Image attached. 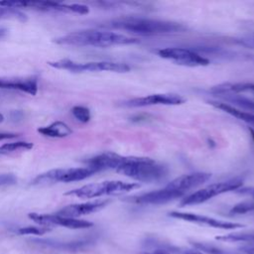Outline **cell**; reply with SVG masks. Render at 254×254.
<instances>
[{
    "instance_id": "obj_1",
    "label": "cell",
    "mask_w": 254,
    "mask_h": 254,
    "mask_svg": "<svg viewBox=\"0 0 254 254\" xmlns=\"http://www.w3.org/2000/svg\"><path fill=\"white\" fill-rule=\"evenodd\" d=\"M58 45L72 47H97L107 48L118 45H130L139 42L136 38L126 35L96 30H82L71 32L54 40Z\"/></svg>"
},
{
    "instance_id": "obj_2",
    "label": "cell",
    "mask_w": 254,
    "mask_h": 254,
    "mask_svg": "<svg viewBox=\"0 0 254 254\" xmlns=\"http://www.w3.org/2000/svg\"><path fill=\"white\" fill-rule=\"evenodd\" d=\"M103 26L143 36L172 34L186 30L184 25L177 22L132 16L113 19Z\"/></svg>"
},
{
    "instance_id": "obj_3",
    "label": "cell",
    "mask_w": 254,
    "mask_h": 254,
    "mask_svg": "<svg viewBox=\"0 0 254 254\" xmlns=\"http://www.w3.org/2000/svg\"><path fill=\"white\" fill-rule=\"evenodd\" d=\"M116 172L138 182L155 183L167 178L169 169L150 158L124 156Z\"/></svg>"
},
{
    "instance_id": "obj_4",
    "label": "cell",
    "mask_w": 254,
    "mask_h": 254,
    "mask_svg": "<svg viewBox=\"0 0 254 254\" xmlns=\"http://www.w3.org/2000/svg\"><path fill=\"white\" fill-rule=\"evenodd\" d=\"M140 188L137 183H126L122 181H106L88 184L80 188L68 190L65 195H73L79 198H94L102 195H118L129 192Z\"/></svg>"
},
{
    "instance_id": "obj_5",
    "label": "cell",
    "mask_w": 254,
    "mask_h": 254,
    "mask_svg": "<svg viewBox=\"0 0 254 254\" xmlns=\"http://www.w3.org/2000/svg\"><path fill=\"white\" fill-rule=\"evenodd\" d=\"M49 65L65 69L71 72H86V71H114V72H127L130 70V66L127 64L116 62H88V63H76L68 59H64L56 62H49Z\"/></svg>"
},
{
    "instance_id": "obj_6",
    "label": "cell",
    "mask_w": 254,
    "mask_h": 254,
    "mask_svg": "<svg viewBox=\"0 0 254 254\" xmlns=\"http://www.w3.org/2000/svg\"><path fill=\"white\" fill-rule=\"evenodd\" d=\"M242 185H243V178H241V177H235V178L229 179L227 181L214 183V184H211L205 188H202L199 190H196V191L185 196L181 200L180 204L182 206L198 204V203L204 202L218 194H221L223 192L236 190L239 188H241Z\"/></svg>"
},
{
    "instance_id": "obj_7",
    "label": "cell",
    "mask_w": 254,
    "mask_h": 254,
    "mask_svg": "<svg viewBox=\"0 0 254 254\" xmlns=\"http://www.w3.org/2000/svg\"><path fill=\"white\" fill-rule=\"evenodd\" d=\"M96 170L93 168L86 166L82 168H70V169H55L50 170L46 173H43L37 176L32 185L34 186H41L47 184H54V183H71L85 180L92 175H94Z\"/></svg>"
},
{
    "instance_id": "obj_8",
    "label": "cell",
    "mask_w": 254,
    "mask_h": 254,
    "mask_svg": "<svg viewBox=\"0 0 254 254\" xmlns=\"http://www.w3.org/2000/svg\"><path fill=\"white\" fill-rule=\"evenodd\" d=\"M158 55L186 66H202L209 64V60L187 48H165L158 51Z\"/></svg>"
},
{
    "instance_id": "obj_9",
    "label": "cell",
    "mask_w": 254,
    "mask_h": 254,
    "mask_svg": "<svg viewBox=\"0 0 254 254\" xmlns=\"http://www.w3.org/2000/svg\"><path fill=\"white\" fill-rule=\"evenodd\" d=\"M29 218L35 221L40 225L45 226H52V225H59L64 226L66 228L71 229H82V228H89L93 225L92 222L77 219V218H69L56 214H40V213H29Z\"/></svg>"
},
{
    "instance_id": "obj_10",
    "label": "cell",
    "mask_w": 254,
    "mask_h": 254,
    "mask_svg": "<svg viewBox=\"0 0 254 254\" xmlns=\"http://www.w3.org/2000/svg\"><path fill=\"white\" fill-rule=\"evenodd\" d=\"M169 215L174 218H177V219H181V220H185V221H189V222H192V223H196V224H200V225H206V226L213 227V228L224 229V230H232V229H237V228H241L244 226L241 223L219 220V219L209 217L206 215L190 213V212L172 211L169 213Z\"/></svg>"
},
{
    "instance_id": "obj_11",
    "label": "cell",
    "mask_w": 254,
    "mask_h": 254,
    "mask_svg": "<svg viewBox=\"0 0 254 254\" xmlns=\"http://www.w3.org/2000/svg\"><path fill=\"white\" fill-rule=\"evenodd\" d=\"M185 102V99L175 93H156L142 97H135L122 102L125 107H145L150 105H179Z\"/></svg>"
},
{
    "instance_id": "obj_12",
    "label": "cell",
    "mask_w": 254,
    "mask_h": 254,
    "mask_svg": "<svg viewBox=\"0 0 254 254\" xmlns=\"http://www.w3.org/2000/svg\"><path fill=\"white\" fill-rule=\"evenodd\" d=\"M32 8L40 11H60L66 13L87 14L89 9L82 4H63L51 1H22V8Z\"/></svg>"
},
{
    "instance_id": "obj_13",
    "label": "cell",
    "mask_w": 254,
    "mask_h": 254,
    "mask_svg": "<svg viewBox=\"0 0 254 254\" xmlns=\"http://www.w3.org/2000/svg\"><path fill=\"white\" fill-rule=\"evenodd\" d=\"M184 192L168 189L167 187L162 190H157L149 192H145L139 195L130 197V201L140 204H162L180 198L184 195Z\"/></svg>"
},
{
    "instance_id": "obj_14",
    "label": "cell",
    "mask_w": 254,
    "mask_h": 254,
    "mask_svg": "<svg viewBox=\"0 0 254 254\" xmlns=\"http://www.w3.org/2000/svg\"><path fill=\"white\" fill-rule=\"evenodd\" d=\"M211 178V174L203 173V172H196L188 175L180 176L173 181H171L166 187L171 190H175L181 192H186L189 190L194 189L202 184L206 183Z\"/></svg>"
},
{
    "instance_id": "obj_15",
    "label": "cell",
    "mask_w": 254,
    "mask_h": 254,
    "mask_svg": "<svg viewBox=\"0 0 254 254\" xmlns=\"http://www.w3.org/2000/svg\"><path fill=\"white\" fill-rule=\"evenodd\" d=\"M109 203L108 199H98L94 201H88L83 203H75V204H69L62 209H60L57 214L64 217L69 218H76L81 215L90 214L93 212H96L103 207H105Z\"/></svg>"
},
{
    "instance_id": "obj_16",
    "label": "cell",
    "mask_w": 254,
    "mask_h": 254,
    "mask_svg": "<svg viewBox=\"0 0 254 254\" xmlns=\"http://www.w3.org/2000/svg\"><path fill=\"white\" fill-rule=\"evenodd\" d=\"M0 88L19 90L31 95H36L38 92V77H7L0 76Z\"/></svg>"
},
{
    "instance_id": "obj_17",
    "label": "cell",
    "mask_w": 254,
    "mask_h": 254,
    "mask_svg": "<svg viewBox=\"0 0 254 254\" xmlns=\"http://www.w3.org/2000/svg\"><path fill=\"white\" fill-rule=\"evenodd\" d=\"M124 156L112 152H105L94 157H91L85 161L87 166L96 170V172L104 170H117L121 165Z\"/></svg>"
},
{
    "instance_id": "obj_18",
    "label": "cell",
    "mask_w": 254,
    "mask_h": 254,
    "mask_svg": "<svg viewBox=\"0 0 254 254\" xmlns=\"http://www.w3.org/2000/svg\"><path fill=\"white\" fill-rule=\"evenodd\" d=\"M210 92L223 96L227 94H239V93H249L251 94V99L254 100V83L251 82H224L211 87Z\"/></svg>"
},
{
    "instance_id": "obj_19",
    "label": "cell",
    "mask_w": 254,
    "mask_h": 254,
    "mask_svg": "<svg viewBox=\"0 0 254 254\" xmlns=\"http://www.w3.org/2000/svg\"><path fill=\"white\" fill-rule=\"evenodd\" d=\"M33 243L38 244L40 246L44 247H51V248H56L59 250H79L90 244L91 240L89 239H82V240H74V241H60V240H54V239H32L31 240Z\"/></svg>"
},
{
    "instance_id": "obj_20",
    "label": "cell",
    "mask_w": 254,
    "mask_h": 254,
    "mask_svg": "<svg viewBox=\"0 0 254 254\" xmlns=\"http://www.w3.org/2000/svg\"><path fill=\"white\" fill-rule=\"evenodd\" d=\"M144 254H202L197 250H182L176 246L166 244L163 242L155 243L152 241L148 245V249L145 250Z\"/></svg>"
},
{
    "instance_id": "obj_21",
    "label": "cell",
    "mask_w": 254,
    "mask_h": 254,
    "mask_svg": "<svg viewBox=\"0 0 254 254\" xmlns=\"http://www.w3.org/2000/svg\"><path fill=\"white\" fill-rule=\"evenodd\" d=\"M209 103L211 105H213L214 107L230 114L231 116H234L248 124H251L254 126V114L253 113H250V112H247V111H243L241 110L240 108H237V107H234L228 103H225V102H218V101H209Z\"/></svg>"
},
{
    "instance_id": "obj_22",
    "label": "cell",
    "mask_w": 254,
    "mask_h": 254,
    "mask_svg": "<svg viewBox=\"0 0 254 254\" xmlns=\"http://www.w3.org/2000/svg\"><path fill=\"white\" fill-rule=\"evenodd\" d=\"M38 131L44 136L52 137V138H63L72 133V130L68 127V125L61 121H57L52 123L49 126L39 128Z\"/></svg>"
},
{
    "instance_id": "obj_23",
    "label": "cell",
    "mask_w": 254,
    "mask_h": 254,
    "mask_svg": "<svg viewBox=\"0 0 254 254\" xmlns=\"http://www.w3.org/2000/svg\"><path fill=\"white\" fill-rule=\"evenodd\" d=\"M217 240L227 242H251L254 243V232H242V233H229L222 236H217Z\"/></svg>"
},
{
    "instance_id": "obj_24",
    "label": "cell",
    "mask_w": 254,
    "mask_h": 254,
    "mask_svg": "<svg viewBox=\"0 0 254 254\" xmlns=\"http://www.w3.org/2000/svg\"><path fill=\"white\" fill-rule=\"evenodd\" d=\"M33 148V144L26 141H17L12 143H6L0 146V155H6L19 150H30Z\"/></svg>"
},
{
    "instance_id": "obj_25",
    "label": "cell",
    "mask_w": 254,
    "mask_h": 254,
    "mask_svg": "<svg viewBox=\"0 0 254 254\" xmlns=\"http://www.w3.org/2000/svg\"><path fill=\"white\" fill-rule=\"evenodd\" d=\"M191 245L199 252L206 254H233L227 250L219 248L215 245L206 243V242H190Z\"/></svg>"
},
{
    "instance_id": "obj_26",
    "label": "cell",
    "mask_w": 254,
    "mask_h": 254,
    "mask_svg": "<svg viewBox=\"0 0 254 254\" xmlns=\"http://www.w3.org/2000/svg\"><path fill=\"white\" fill-rule=\"evenodd\" d=\"M1 19H16L25 22L27 20V16L17 8L0 6V20Z\"/></svg>"
},
{
    "instance_id": "obj_27",
    "label": "cell",
    "mask_w": 254,
    "mask_h": 254,
    "mask_svg": "<svg viewBox=\"0 0 254 254\" xmlns=\"http://www.w3.org/2000/svg\"><path fill=\"white\" fill-rule=\"evenodd\" d=\"M71 113H72L73 117L81 123L88 122L90 120V117H91L89 109L85 106H82V105L73 106L71 108Z\"/></svg>"
},
{
    "instance_id": "obj_28",
    "label": "cell",
    "mask_w": 254,
    "mask_h": 254,
    "mask_svg": "<svg viewBox=\"0 0 254 254\" xmlns=\"http://www.w3.org/2000/svg\"><path fill=\"white\" fill-rule=\"evenodd\" d=\"M250 211H254V200H246L235 204L231 209V214H244Z\"/></svg>"
},
{
    "instance_id": "obj_29",
    "label": "cell",
    "mask_w": 254,
    "mask_h": 254,
    "mask_svg": "<svg viewBox=\"0 0 254 254\" xmlns=\"http://www.w3.org/2000/svg\"><path fill=\"white\" fill-rule=\"evenodd\" d=\"M50 231V229L46 226L42 227H37V226H24V227H19L15 229V232L20 234V235H25V234H35V235H42L45 234L46 232Z\"/></svg>"
},
{
    "instance_id": "obj_30",
    "label": "cell",
    "mask_w": 254,
    "mask_h": 254,
    "mask_svg": "<svg viewBox=\"0 0 254 254\" xmlns=\"http://www.w3.org/2000/svg\"><path fill=\"white\" fill-rule=\"evenodd\" d=\"M17 179L12 174H0V187L15 185Z\"/></svg>"
},
{
    "instance_id": "obj_31",
    "label": "cell",
    "mask_w": 254,
    "mask_h": 254,
    "mask_svg": "<svg viewBox=\"0 0 254 254\" xmlns=\"http://www.w3.org/2000/svg\"><path fill=\"white\" fill-rule=\"evenodd\" d=\"M235 191L240 193V194L250 195L254 198V187H241L238 190H236Z\"/></svg>"
},
{
    "instance_id": "obj_32",
    "label": "cell",
    "mask_w": 254,
    "mask_h": 254,
    "mask_svg": "<svg viewBox=\"0 0 254 254\" xmlns=\"http://www.w3.org/2000/svg\"><path fill=\"white\" fill-rule=\"evenodd\" d=\"M18 134L15 133H3L0 132V140H6V139H14L17 138Z\"/></svg>"
},
{
    "instance_id": "obj_33",
    "label": "cell",
    "mask_w": 254,
    "mask_h": 254,
    "mask_svg": "<svg viewBox=\"0 0 254 254\" xmlns=\"http://www.w3.org/2000/svg\"><path fill=\"white\" fill-rule=\"evenodd\" d=\"M23 118V113L20 110H15L11 112V119L13 120H20Z\"/></svg>"
},
{
    "instance_id": "obj_34",
    "label": "cell",
    "mask_w": 254,
    "mask_h": 254,
    "mask_svg": "<svg viewBox=\"0 0 254 254\" xmlns=\"http://www.w3.org/2000/svg\"><path fill=\"white\" fill-rule=\"evenodd\" d=\"M243 250L246 251V252H248L249 254H254V246H247V247H244Z\"/></svg>"
},
{
    "instance_id": "obj_35",
    "label": "cell",
    "mask_w": 254,
    "mask_h": 254,
    "mask_svg": "<svg viewBox=\"0 0 254 254\" xmlns=\"http://www.w3.org/2000/svg\"><path fill=\"white\" fill-rule=\"evenodd\" d=\"M249 132H250L251 137H252V139H253V141H254V130H253L252 128H249Z\"/></svg>"
},
{
    "instance_id": "obj_36",
    "label": "cell",
    "mask_w": 254,
    "mask_h": 254,
    "mask_svg": "<svg viewBox=\"0 0 254 254\" xmlns=\"http://www.w3.org/2000/svg\"><path fill=\"white\" fill-rule=\"evenodd\" d=\"M3 119H4V116H3V115L0 113V123L3 121Z\"/></svg>"
}]
</instances>
